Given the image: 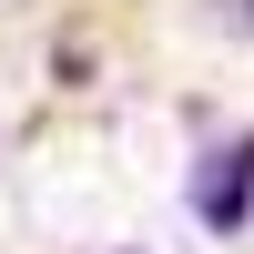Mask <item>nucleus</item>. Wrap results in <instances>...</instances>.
<instances>
[{"mask_svg": "<svg viewBox=\"0 0 254 254\" xmlns=\"http://www.w3.org/2000/svg\"><path fill=\"white\" fill-rule=\"evenodd\" d=\"M193 203H203V224H214V234H244V214H254V132H234L224 153H203Z\"/></svg>", "mask_w": 254, "mask_h": 254, "instance_id": "1", "label": "nucleus"}]
</instances>
